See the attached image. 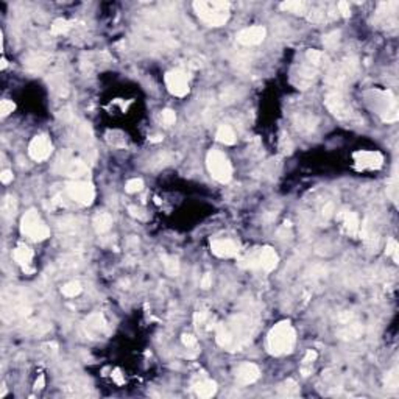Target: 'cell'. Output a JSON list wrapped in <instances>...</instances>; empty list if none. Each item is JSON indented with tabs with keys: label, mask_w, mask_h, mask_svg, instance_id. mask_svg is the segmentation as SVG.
Instances as JSON below:
<instances>
[{
	"label": "cell",
	"mask_w": 399,
	"mask_h": 399,
	"mask_svg": "<svg viewBox=\"0 0 399 399\" xmlns=\"http://www.w3.org/2000/svg\"><path fill=\"white\" fill-rule=\"evenodd\" d=\"M254 323L246 315H236L226 323L217 324V343L228 351H239L251 340Z\"/></svg>",
	"instance_id": "6da1fadb"
},
{
	"label": "cell",
	"mask_w": 399,
	"mask_h": 399,
	"mask_svg": "<svg viewBox=\"0 0 399 399\" xmlns=\"http://www.w3.org/2000/svg\"><path fill=\"white\" fill-rule=\"evenodd\" d=\"M297 341V332H295L290 321H281L271 328L267 337V346L270 354L273 356H284L289 354L295 348Z\"/></svg>",
	"instance_id": "7a4b0ae2"
},
{
	"label": "cell",
	"mask_w": 399,
	"mask_h": 399,
	"mask_svg": "<svg viewBox=\"0 0 399 399\" xmlns=\"http://www.w3.org/2000/svg\"><path fill=\"white\" fill-rule=\"evenodd\" d=\"M194 10L198 18L209 27H221L225 25L229 19L228 2H219V0L204 2V0H197V2H194Z\"/></svg>",
	"instance_id": "3957f363"
},
{
	"label": "cell",
	"mask_w": 399,
	"mask_h": 399,
	"mask_svg": "<svg viewBox=\"0 0 399 399\" xmlns=\"http://www.w3.org/2000/svg\"><path fill=\"white\" fill-rule=\"evenodd\" d=\"M370 103L378 111L380 119L387 123H393L398 120V103L396 97L390 91H371Z\"/></svg>",
	"instance_id": "277c9868"
},
{
	"label": "cell",
	"mask_w": 399,
	"mask_h": 399,
	"mask_svg": "<svg viewBox=\"0 0 399 399\" xmlns=\"http://www.w3.org/2000/svg\"><path fill=\"white\" fill-rule=\"evenodd\" d=\"M20 231L23 236L28 237L30 240H33V242L45 240V239L50 236V229L47 228V225L41 219V215H39L38 211H35V209H30L22 217Z\"/></svg>",
	"instance_id": "5b68a950"
},
{
	"label": "cell",
	"mask_w": 399,
	"mask_h": 399,
	"mask_svg": "<svg viewBox=\"0 0 399 399\" xmlns=\"http://www.w3.org/2000/svg\"><path fill=\"white\" fill-rule=\"evenodd\" d=\"M206 165L209 173L212 175V178L217 180L219 182L225 184V182H229L231 178H233V167H231V162L228 161L225 153H221L219 150H211L209 153H207Z\"/></svg>",
	"instance_id": "8992f818"
},
{
	"label": "cell",
	"mask_w": 399,
	"mask_h": 399,
	"mask_svg": "<svg viewBox=\"0 0 399 399\" xmlns=\"http://www.w3.org/2000/svg\"><path fill=\"white\" fill-rule=\"evenodd\" d=\"M279 262L278 254L273 248L270 246H264V248L258 250L256 253L246 254L245 258L240 259V265L245 268H260L264 271L275 270Z\"/></svg>",
	"instance_id": "52a82bcc"
},
{
	"label": "cell",
	"mask_w": 399,
	"mask_h": 399,
	"mask_svg": "<svg viewBox=\"0 0 399 399\" xmlns=\"http://www.w3.org/2000/svg\"><path fill=\"white\" fill-rule=\"evenodd\" d=\"M66 190L72 200H75L77 203L83 204V206L92 204L94 198H95V190H94L92 184H89V182H86V181H80V180L70 181V182H67Z\"/></svg>",
	"instance_id": "ba28073f"
},
{
	"label": "cell",
	"mask_w": 399,
	"mask_h": 399,
	"mask_svg": "<svg viewBox=\"0 0 399 399\" xmlns=\"http://www.w3.org/2000/svg\"><path fill=\"white\" fill-rule=\"evenodd\" d=\"M165 84L167 89L172 95H177V97H184L189 92V78L187 74L181 69H175L167 72L165 75Z\"/></svg>",
	"instance_id": "9c48e42d"
},
{
	"label": "cell",
	"mask_w": 399,
	"mask_h": 399,
	"mask_svg": "<svg viewBox=\"0 0 399 399\" xmlns=\"http://www.w3.org/2000/svg\"><path fill=\"white\" fill-rule=\"evenodd\" d=\"M52 150H53V147H52L50 139L47 138L45 134H41V136L33 138V140L30 142L28 155L33 161L41 162V161H45V159L52 155Z\"/></svg>",
	"instance_id": "30bf717a"
},
{
	"label": "cell",
	"mask_w": 399,
	"mask_h": 399,
	"mask_svg": "<svg viewBox=\"0 0 399 399\" xmlns=\"http://www.w3.org/2000/svg\"><path fill=\"white\" fill-rule=\"evenodd\" d=\"M324 103L335 117L346 119V117L351 116V108H349L346 99L343 97L340 91H331L328 95H326Z\"/></svg>",
	"instance_id": "8fae6325"
},
{
	"label": "cell",
	"mask_w": 399,
	"mask_h": 399,
	"mask_svg": "<svg viewBox=\"0 0 399 399\" xmlns=\"http://www.w3.org/2000/svg\"><path fill=\"white\" fill-rule=\"evenodd\" d=\"M354 162L357 170H378L384 164V158L379 151H357Z\"/></svg>",
	"instance_id": "7c38bea8"
},
{
	"label": "cell",
	"mask_w": 399,
	"mask_h": 399,
	"mask_svg": "<svg viewBox=\"0 0 399 399\" xmlns=\"http://www.w3.org/2000/svg\"><path fill=\"white\" fill-rule=\"evenodd\" d=\"M265 35H267V30L260 25H256V27H248V28L240 30L236 35V39L237 42L242 45H258L265 39Z\"/></svg>",
	"instance_id": "4fadbf2b"
},
{
	"label": "cell",
	"mask_w": 399,
	"mask_h": 399,
	"mask_svg": "<svg viewBox=\"0 0 399 399\" xmlns=\"http://www.w3.org/2000/svg\"><path fill=\"white\" fill-rule=\"evenodd\" d=\"M260 378V370L258 365L251 362H245L236 371V380L239 385H250L254 384Z\"/></svg>",
	"instance_id": "5bb4252c"
},
{
	"label": "cell",
	"mask_w": 399,
	"mask_h": 399,
	"mask_svg": "<svg viewBox=\"0 0 399 399\" xmlns=\"http://www.w3.org/2000/svg\"><path fill=\"white\" fill-rule=\"evenodd\" d=\"M211 251L221 259H229L239 254V245L233 240L221 239V240H214L211 243Z\"/></svg>",
	"instance_id": "9a60e30c"
},
{
	"label": "cell",
	"mask_w": 399,
	"mask_h": 399,
	"mask_svg": "<svg viewBox=\"0 0 399 399\" xmlns=\"http://www.w3.org/2000/svg\"><path fill=\"white\" fill-rule=\"evenodd\" d=\"M396 10H398V2L380 3L379 8H378L376 18L382 23H387V25H395V23H396Z\"/></svg>",
	"instance_id": "2e32d148"
},
{
	"label": "cell",
	"mask_w": 399,
	"mask_h": 399,
	"mask_svg": "<svg viewBox=\"0 0 399 399\" xmlns=\"http://www.w3.org/2000/svg\"><path fill=\"white\" fill-rule=\"evenodd\" d=\"M340 220L343 223V229H345V233L348 236L356 237L359 233H360V223H359V217L356 212L345 211L340 215Z\"/></svg>",
	"instance_id": "e0dca14e"
},
{
	"label": "cell",
	"mask_w": 399,
	"mask_h": 399,
	"mask_svg": "<svg viewBox=\"0 0 399 399\" xmlns=\"http://www.w3.org/2000/svg\"><path fill=\"white\" fill-rule=\"evenodd\" d=\"M13 256H14V260L23 267V270H27V267L31 264V260H33V250H31L30 246L20 243L16 246Z\"/></svg>",
	"instance_id": "ac0fdd59"
},
{
	"label": "cell",
	"mask_w": 399,
	"mask_h": 399,
	"mask_svg": "<svg viewBox=\"0 0 399 399\" xmlns=\"http://www.w3.org/2000/svg\"><path fill=\"white\" fill-rule=\"evenodd\" d=\"M84 328H86L87 332H91V334H99V332H101L103 329L106 328V321H105V318H103L101 314H92L84 321Z\"/></svg>",
	"instance_id": "d6986e66"
},
{
	"label": "cell",
	"mask_w": 399,
	"mask_h": 399,
	"mask_svg": "<svg viewBox=\"0 0 399 399\" xmlns=\"http://www.w3.org/2000/svg\"><path fill=\"white\" fill-rule=\"evenodd\" d=\"M92 225H94L95 231H97L99 234L108 233V231L111 229V226H113V217H111L108 212H100L94 217Z\"/></svg>",
	"instance_id": "ffe728a7"
},
{
	"label": "cell",
	"mask_w": 399,
	"mask_h": 399,
	"mask_svg": "<svg viewBox=\"0 0 399 399\" xmlns=\"http://www.w3.org/2000/svg\"><path fill=\"white\" fill-rule=\"evenodd\" d=\"M87 172V167L83 161L80 159H70V161L66 164V173L72 178H80Z\"/></svg>",
	"instance_id": "44dd1931"
},
{
	"label": "cell",
	"mask_w": 399,
	"mask_h": 399,
	"mask_svg": "<svg viewBox=\"0 0 399 399\" xmlns=\"http://www.w3.org/2000/svg\"><path fill=\"white\" fill-rule=\"evenodd\" d=\"M195 392L200 398H212L217 392V384L214 380H201L195 385Z\"/></svg>",
	"instance_id": "7402d4cb"
},
{
	"label": "cell",
	"mask_w": 399,
	"mask_h": 399,
	"mask_svg": "<svg viewBox=\"0 0 399 399\" xmlns=\"http://www.w3.org/2000/svg\"><path fill=\"white\" fill-rule=\"evenodd\" d=\"M306 58H307V62L310 66H314V67H323V66H328V57L320 52V50H309L306 53Z\"/></svg>",
	"instance_id": "603a6c76"
},
{
	"label": "cell",
	"mask_w": 399,
	"mask_h": 399,
	"mask_svg": "<svg viewBox=\"0 0 399 399\" xmlns=\"http://www.w3.org/2000/svg\"><path fill=\"white\" fill-rule=\"evenodd\" d=\"M217 140L225 143V145H233V143L236 142V134H234L233 128L228 125H221L217 130Z\"/></svg>",
	"instance_id": "cb8c5ba5"
},
{
	"label": "cell",
	"mask_w": 399,
	"mask_h": 399,
	"mask_svg": "<svg viewBox=\"0 0 399 399\" xmlns=\"http://www.w3.org/2000/svg\"><path fill=\"white\" fill-rule=\"evenodd\" d=\"M16 211H18V201H16V198L8 195L3 198L2 201V215L5 219H13L16 215Z\"/></svg>",
	"instance_id": "d4e9b609"
},
{
	"label": "cell",
	"mask_w": 399,
	"mask_h": 399,
	"mask_svg": "<svg viewBox=\"0 0 399 399\" xmlns=\"http://www.w3.org/2000/svg\"><path fill=\"white\" fill-rule=\"evenodd\" d=\"M194 321H195V328L198 331L203 329L204 326H206L207 331H211L214 328V324L211 321V317H209V314L206 312V310H200V312H197L195 317H194Z\"/></svg>",
	"instance_id": "484cf974"
},
{
	"label": "cell",
	"mask_w": 399,
	"mask_h": 399,
	"mask_svg": "<svg viewBox=\"0 0 399 399\" xmlns=\"http://www.w3.org/2000/svg\"><path fill=\"white\" fill-rule=\"evenodd\" d=\"M162 265H164V270L167 275L170 276H177L180 273V262L177 258L173 256H162Z\"/></svg>",
	"instance_id": "4316f807"
},
{
	"label": "cell",
	"mask_w": 399,
	"mask_h": 399,
	"mask_svg": "<svg viewBox=\"0 0 399 399\" xmlns=\"http://www.w3.org/2000/svg\"><path fill=\"white\" fill-rule=\"evenodd\" d=\"M81 290H83V287H81V284H80L78 281H70V282H67V284H64V285L61 287V293L64 295V297H67V298L78 297V295L81 293Z\"/></svg>",
	"instance_id": "83f0119b"
},
{
	"label": "cell",
	"mask_w": 399,
	"mask_h": 399,
	"mask_svg": "<svg viewBox=\"0 0 399 399\" xmlns=\"http://www.w3.org/2000/svg\"><path fill=\"white\" fill-rule=\"evenodd\" d=\"M279 393H281L282 396H287V398H295L299 395V388L297 385V382L289 379L284 382L282 387H279Z\"/></svg>",
	"instance_id": "f1b7e54d"
},
{
	"label": "cell",
	"mask_w": 399,
	"mask_h": 399,
	"mask_svg": "<svg viewBox=\"0 0 399 399\" xmlns=\"http://www.w3.org/2000/svg\"><path fill=\"white\" fill-rule=\"evenodd\" d=\"M50 86H52V89L55 92H58L60 95H67L69 89H67V83H66V80L62 78V75H55L52 77L50 80Z\"/></svg>",
	"instance_id": "f546056e"
},
{
	"label": "cell",
	"mask_w": 399,
	"mask_h": 399,
	"mask_svg": "<svg viewBox=\"0 0 399 399\" xmlns=\"http://www.w3.org/2000/svg\"><path fill=\"white\" fill-rule=\"evenodd\" d=\"M281 10L290 11L295 14H304L306 13V3L299 2V0H295V2H284L281 3Z\"/></svg>",
	"instance_id": "4dcf8cb0"
},
{
	"label": "cell",
	"mask_w": 399,
	"mask_h": 399,
	"mask_svg": "<svg viewBox=\"0 0 399 399\" xmlns=\"http://www.w3.org/2000/svg\"><path fill=\"white\" fill-rule=\"evenodd\" d=\"M315 123H317V120L310 116H301L297 120V128L301 131H312L315 128Z\"/></svg>",
	"instance_id": "1f68e13d"
},
{
	"label": "cell",
	"mask_w": 399,
	"mask_h": 399,
	"mask_svg": "<svg viewBox=\"0 0 399 399\" xmlns=\"http://www.w3.org/2000/svg\"><path fill=\"white\" fill-rule=\"evenodd\" d=\"M52 35H66L70 30V22L66 19H57L52 23Z\"/></svg>",
	"instance_id": "d6a6232c"
},
{
	"label": "cell",
	"mask_w": 399,
	"mask_h": 399,
	"mask_svg": "<svg viewBox=\"0 0 399 399\" xmlns=\"http://www.w3.org/2000/svg\"><path fill=\"white\" fill-rule=\"evenodd\" d=\"M399 387V376H398V370L393 368L392 371L387 373L385 376V388L388 390H396Z\"/></svg>",
	"instance_id": "836d02e7"
},
{
	"label": "cell",
	"mask_w": 399,
	"mask_h": 399,
	"mask_svg": "<svg viewBox=\"0 0 399 399\" xmlns=\"http://www.w3.org/2000/svg\"><path fill=\"white\" fill-rule=\"evenodd\" d=\"M339 41H340L339 31H332V33L323 36V44L324 47H328V49H335V47L339 45Z\"/></svg>",
	"instance_id": "e575fe53"
},
{
	"label": "cell",
	"mask_w": 399,
	"mask_h": 399,
	"mask_svg": "<svg viewBox=\"0 0 399 399\" xmlns=\"http://www.w3.org/2000/svg\"><path fill=\"white\" fill-rule=\"evenodd\" d=\"M143 189V181L139 180V178H133L130 180L128 182H126V186H125V190L128 194H136V192H139V190Z\"/></svg>",
	"instance_id": "d590c367"
},
{
	"label": "cell",
	"mask_w": 399,
	"mask_h": 399,
	"mask_svg": "<svg viewBox=\"0 0 399 399\" xmlns=\"http://www.w3.org/2000/svg\"><path fill=\"white\" fill-rule=\"evenodd\" d=\"M387 254L388 256H392L395 262L399 260V245L395 239H388L387 242Z\"/></svg>",
	"instance_id": "8d00e7d4"
},
{
	"label": "cell",
	"mask_w": 399,
	"mask_h": 399,
	"mask_svg": "<svg viewBox=\"0 0 399 399\" xmlns=\"http://www.w3.org/2000/svg\"><path fill=\"white\" fill-rule=\"evenodd\" d=\"M14 109H16V105L11 100H2V101H0V114H2L3 117L8 116V114H11Z\"/></svg>",
	"instance_id": "74e56055"
},
{
	"label": "cell",
	"mask_w": 399,
	"mask_h": 399,
	"mask_svg": "<svg viewBox=\"0 0 399 399\" xmlns=\"http://www.w3.org/2000/svg\"><path fill=\"white\" fill-rule=\"evenodd\" d=\"M175 120H177V114H175V111H172V109H164L162 111V123L165 126L173 125Z\"/></svg>",
	"instance_id": "f35d334b"
},
{
	"label": "cell",
	"mask_w": 399,
	"mask_h": 399,
	"mask_svg": "<svg viewBox=\"0 0 399 399\" xmlns=\"http://www.w3.org/2000/svg\"><path fill=\"white\" fill-rule=\"evenodd\" d=\"M182 343H184V346L187 349H195L197 348V339L194 337V335H190V334H184V335H182Z\"/></svg>",
	"instance_id": "ab89813d"
},
{
	"label": "cell",
	"mask_w": 399,
	"mask_h": 399,
	"mask_svg": "<svg viewBox=\"0 0 399 399\" xmlns=\"http://www.w3.org/2000/svg\"><path fill=\"white\" fill-rule=\"evenodd\" d=\"M337 10H339V13H341L343 18H349V16H351V8H349L348 2H339Z\"/></svg>",
	"instance_id": "60d3db41"
},
{
	"label": "cell",
	"mask_w": 399,
	"mask_h": 399,
	"mask_svg": "<svg viewBox=\"0 0 399 399\" xmlns=\"http://www.w3.org/2000/svg\"><path fill=\"white\" fill-rule=\"evenodd\" d=\"M315 359H317V353H315V351H312V349H309L307 353H306V356H304V359H302V363H304V365H312L315 362Z\"/></svg>",
	"instance_id": "b9f144b4"
},
{
	"label": "cell",
	"mask_w": 399,
	"mask_h": 399,
	"mask_svg": "<svg viewBox=\"0 0 399 399\" xmlns=\"http://www.w3.org/2000/svg\"><path fill=\"white\" fill-rule=\"evenodd\" d=\"M128 212L133 215V217H136V219H145V215H143L142 211L139 209V207H136V206H130L128 207Z\"/></svg>",
	"instance_id": "7bdbcfd3"
},
{
	"label": "cell",
	"mask_w": 399,
	"mask_h": 399,
	"mask_svg": "<svg viewBox=\"0 0 399 399\" xmlns=\"http://www.w3.org/2000/svg\"><path fill=\"white\" fill-rule=\"evenodd\" d=\"M0 180H2L3 184H8V182H11V181H13V172H10V170H3L2 175H0Z\"/></svg>",
	"instance_id": "ee69618b"
},
{
	"label": "cell",
	"mask_w": 399,
	"mask_h": 399,
	"mask_svg": "<svg viewBox=\"0 0 399 399\" xmlns=\"http://www.w3.org/2000/svg\"><path fill=\"white\" fill-rule=\"evenodd\" d=\"M201 287H203L204 290H207L209 287H212V276H211L209 273L203 276V279H201Z\"/></svg>",
	"instance_id": "f6af8a7d"
},
{
	"label": "cell",
	"mask_w": 399,
	"mask_h": 399,
	"mask_svg": "<svg viewBox=\"0 0 399 399\" xmlns=\"http://www.w3.org/2000/svg\"><path fill=\"white\" fill-rule=\"evenodd\" d=\"M332 211H334V206H332V203H328L326 204L324 207H323V217H324V220H328L331 215H332Z\"/></svg>",
	"instance_id": "bcb514c9"
},
{
	"label": "cell",
	"mask_w": 399,
	"mask_h": 399,
	"mask_svg": "<svg viewBox=\"0 0 399 399\" xmlns=\"http://www.w3.org/2000/svg\"><path fill=\"white\" fill-rule=\"evenodd\" d=\"M42 387H44V376L41 374V376H39V380H36V388L41 390Z\"/></svg>",
	"instance_id": "7dc6e473"
},
{
	"label": "cell",
	"mask_w": 399,
	"mask_h": 399,
	"mask_svg": "<svg viewBox=\"0 0 399 399\" xmlns=\"http://www.w3.org/2000/svg\"><path fill=\"white\" fill-rule=\"evenodd\" d=\"M150 140H151V142H161L162 138H161V136H155V138H150Z\"/></svg>",
	"instance_id": "c3c4849f"
},
{
	"label": "cell",
	"mask_w": 399,
	"mask_h": 399,
	"mask_svg": "<svg viewBox=\"0 0 399 399\" xmlns=\"http://www.w3.org/2000/svg\"><path fill=\"white\" fill-rule=\"evenodd\" d=\"M6 67V61L5 60H2V69H5Z\"/></svg>",
	"instance_id": "681fc988"
}]
</instances>
